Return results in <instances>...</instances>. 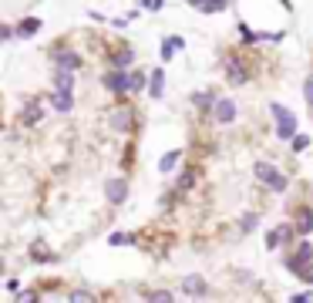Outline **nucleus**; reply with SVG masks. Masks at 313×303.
I'll use <instances>...</instances> for the list:
<instances>
[{
    "mask_svg": "<svg viewBox=\"0 0 313 303\" xmlns=\"http://www.w3.org/2000/svg\"><path fill=\"white\" fill-rule=\"evenodd\" d=\"M256 179L263 185H270V189H286V176L276 165H270V162H259L256 165Z\"/></svg>",
    "mask_w": 313,
    "mask_h": 303,
    "instance_id": "f257e3e1",
    "label": "nucleus"
},
{
    "mask_svg": "<svg viewBox=\"0 0 313 303\" xmlns=\"http://www.w3.org/2000/svg\"><path fill=\"white\" fill-rule=\"evenodd\" d=\"M273 118H276V135H280V138H289L293 132H297V118H293V112H289V108L273 104Z\"/></svg>",
    "mask_w": 313,
    "mask_h": 303,
    "instance_id": "f03ea898",
    "label": "nucleus"
},
{
    "mask_svg": "<svg viewBox=\"0 0 313 303\" xmlns=\"http://www.w3.org/2000/svg\"><path fill=\"white\" fill-rule=\"evenodd\" d=\"M104 88L115 91V95H125L128 91V74H121V68H115L111 74H104Z\"/></svg>",
    "mask_w": 313,
    "mask_h": 303,
    "instance_id": "7ed1b4c3",
    "label": "nucleus"
},
{
    "mask_svg": "<svg viewBox=\"0 0 313 303\" xmlns=\"http://www.w3.org/2000/svg\"><path fill=\"white\" fill-rule=\"evenodd\" d=\"M226 74H229V81H233V84H242V81L249 78V71L242 68V61H239L236 54H229V61H226Z\"/></svg>",
    "mask_w": 313,
    "mask_h": 303,
    "instance_id": "20e7f679",
    "label": "nucleus"
},
{
    "mask_svg": "<svg viewBox=\"0 0 313 303\" xmlns=\"http://www.w3.org/2000/svg\"><path fill=\"white\" fill-rule=\"evenodd\" d=\"M306 263H313V246H306V243H303V246L297 249V256H289V270L300 273Z\"/></svg>",
    "mask_w": 313,
    "mask_h": 303,
    "instance_id": "39448f33",
    "label": "nucleus"
},
{
    "mask_svg": "<svg viewBox=\"0 0 313 303\" xmlns=\"http://www.w3.org/2000/svg\"><path fill=\"white\" fill-rule=\"evenodd\" d=\"M125 196H128V182H125V179H111V182H108V199L125 202Z\"/></svg>",
    "mask_w": 313,
    "mask_h": 303,
    "instance_id": "423d86ee",
    "label": "nucleus"
},
{
    "mask_svg": "<svg viewBox=\"0 0 313 303\" xmlns=\"http://www.w3.org/2000/svg\"><path fill=\"white\" fill-rule=\"evenodd\" d=\"M216 118L222 121V125H226V121H233V118H236V104L229 101V98H222V101H216Z\"/></svg>",
    "mask_w": 313,
    "mask_h": 303,
    "instance_id": "0eeeda50",
    "label": "nucleus"
},
{
    "mask_svg": "<svg viewBox=\"0 0 313 303\" xmlns=\"http://www.w3.org/2000/svg\"><path fill=\"white\" fill-rule=\"evenodd\" d=\"M40 31V20L37 17H24V20H20V24H17V37H31V34H37Z\"/></svg>",
    "mask_w": 313,
    "mask_h": 303,
    "instance_id": "6e6552de",
    "label": "nucleus"
},
{
    "mask_svg": "<svg viewBox=\"0 0 313 303\" xmlns=\"http://www.w3.org/2000/svg\"><path fill=\"white\" fill-rule=\"evenodd\" d=\"M148 95L152 98H162V88H165V71H152V81H148Z\"/></svg>",
    "mask_w": 313,
    "mask_h": 303,
    "instance_id": "1a4fd4ad",
    "label": "nucleus"
},
{
    "mask_svg": "<svg viewBox=\"0 0 313 303\" xmlns=\"http://www.w3.org/2000/svg\"><path fill=\"white\" fill-rule=\"evenodd\" d=\"M57 64H61L64 71H78V68H81V57H78V54H71V51H64V54L57 57Z\"/></svg>",
    "mask_w": 313,
    "mask_h": 303,
    "instance_id": "9d476101",
    "label": "nucleus"
},
{
    "mask_svg": "<svg viewBox=\"0 0 313 303\" xmlns=\"http://www.w3.org/2000/svg\"><path fill=\"white\" fill-rule=\"evenodd\" d=\"M286 240H289V229L283 226V229H273L270 236H266V246L273 249V246H280V243H286Z\"/></svg>",
    "mask_w": 313,
    "mask_h": 303,
    "instance_id": "9b49d317",
    "label": "nucleus"
},
{
    "mask_svg": "<svg viewBox=\"0 0 313 303\" xmlns=\"http://www.w3.org/2000/svg\"><path fill=\"white\" fill-rule=\"evenodd\" d=\"M111 121H115V128H131V112L128 108H118V112L111 115Z\"/></svg>",
    "mask_w": 313,
    "mask_h": 303,
    "instance_id": "f8f14e48",
    "label": "nucleus"
},
{
    "mask_svg": "<svg viewBox=\"0 0 313 303\" xmlns=\"http://www.w3.org/2000/svg\"><path fill=\"white\" fill-rule=\"evenodd\" d=\"M131 57H135V54H131V48H121L118 54H115V68H121V71H125V68L131 64Z\"/></svg>",
    "mask_w": 313,
    "mask_h": 303,
    "instance_id": "ddd939ff",
    "label": "nucleus"
},
{
    "mask_svg": "<svg viewBox=\"0 0 313 303\" xmlns=\"http://www.w3.org/2000/svg\"><path fill=\"white\" fill-rule=\"evenodd\" d=\"M310 229H313V215L303 209V212H300V219H297V232H303V236H306Z\"/></svg>",
    "mask_w": 313,
    "mask_h": 303,
    "instance_id": "4468645a",
    "label": "nucleus"
},
{
    "mask_svg": "<svg viewBox=\"0 0 313 303\" xmlns=\"http://www.w3.org/2000/svg\"><path fill=\"white\" fill-rule=\"evenodd\" d=\"M31 256L37 259V263H54V259H57V256H54V253H48L44 246H34V249H31Z\"/></svg>",
    "mask_w": 313,
    "mask_h": 303,
    "instance_id": "2eb2a0df",
    "label": "nucleus"
},
{
    "mask_svg": "<svg viewBox=\"0 0 313 303\" xmlns=\"http://www.w3.org/2000/svg\"><path fill=\"white\" fill-rule=\"evenodd\" d=\"M192 185H195V168H185V172H182V179H178V192L192 189Z\"/></svg>",
    "mask_w": 313,
    "mask_h": 303,
    "instance_id": "dca6fc26",
    "label": "nucleus"
},
{
    "mask_svg": "<svg viewBox=\"0 0 313 303\" xmlns=\"http://www.w3.org/2000/svg\"><path fill=\"white\" fill-rule=\"evenodd\" d=\"M185 293H206V283L199 276H189L185 279Z\"/></svg>",
    "mask_w": 313,
    "mask_h": 303,
    "instance_id": "f3484780",
    "label": "nucleus"
},
{
    "mask_svg": "<svg viewBox=\"0 0 313 303\" xmlns=\"http://www.w3.org/2000/svg\"><path fill=\"white\" fill-rule=\"evenodd\" d=\"M175 162H178V152H169V155H162L159 168H162V172H169V168H175Z\"/></svg>",
    "mask_w": 313,
    "mask_h": 303,
    "instance_id": "a211bd4d",
    "label": "nucleus"
},
{
    "mask_svg": "<svg viewBox=\"0 0 313 303\" xmlns=\"http://www.w3.org/2000/svg\"><path fill=\"white\" fill-rule=\"evenodd\" d=\"M37 121H40V108L34 104V108H27V112H24V125H37Z\"/></svg>",
    "mask_w": 313,
    "mask_h": 303,
    "instance_id": "6ab92c4d",
    "label": "nucleus"
},
{
    "mask_svg": "<svg viewBox=\"0 0 313 303\" xmlns=\"http://www.w3.org/2000/svg\"><path fill=\"white\" fill-rule=\"evenodd\" d=\"M289 138H293V152H303L306 145H310V138H306V135H289Z\"/></svg>",
    "mask_w": 313,
    "mask_h": 303,
    "instance_id": "aec40b11",
    "label": "nucleus"
},
{
    "mask_svg": "<svg viewBox=\"0 0 313 303\" xmlns=\"http://www.w3.org/2000/svg\"><path fill=\"white\" fill-rule=\"evenodd\" d=\"M242 229H246V232L256 229V215H246V219H242Z\"/></svg>",
    "mask_w": 313,
    "mask_h": 303,
    "instance_id": "412c9836",
    "label": "nucleus"
},
{
    "mask_svg": "<svg viewBox=\"0 0 313 303\" xmlns=\"http://www.w3.org/2000/svg\"><path fill=\"white\" fill-rule=\"evenodd\" d=\"M111 243H115V246H121V243H131V236H125V232H115Z\"/></svg>",
    "mask_w": 313,
    "mask_h": 303,
    "instance_id": "4be33fe9",
    "label": "nucleus"
},
{
    "mask_svg": "<svg viewBox=\"0 0 313 303\" xmlns=\"http://www.w3.org/2000/svg\"><path fill=\"white\" fill-rule=\"evenodd\" d=\"M300 276H303V279H306V283H313V266H310V263H306V266H303V270H300Z\"/></svg>",
    "mask_w": 313,
    "mask_h": 303,
    "instance_id": "5701e85b",
    "label": "nucleus"
},
{
    "mask_svg": "<svg viewBox=\"0 0 313 303\" xmlns=\"http://www.w3.org/2000/svg\"><path fill=\"white\" fill-rule=\"evenodd\" d=\"M172 51H175V48H172L169 40H165V44H162V57H165V61H172Z\"/></svg>",
    "mask_w": 313,
    "mask_h": 303,
    "instance_id": "b1692460",
    "label": "nucleus"
},
{
    "mask_svg": "<svg viewBox=\"0 0 313 303\" xmlns=\"http://www.w3.org/2000/svg\"><path fill=\"white\" fill-rule=\"evenodd\" d=\"M148 296H152V300H172L169 290H159V293H148Z\"/></svg>",
    "mask_w": 313,
    "mask_h": 303,
    "instance_id": "393cba45",
    "label": "nucleus"
},
{
    "mask_svg": "<svg viewBox=\"0 0 313 303\" xmlns=\"http://www.w3.org/2000/svg\"><path fill=\"white\" fill-rule=\"evenodd\" d=\"M306 101H310V104H313V78H310V81H306Z\"/></svg>",
    "mask_w": 313,
    "mask_h": 303,
    "instance_id": "a878e982",
    "label": "nucleus"
},
{
    "mask_svg": "<svg viewBox=\"0 0 313 303\" xmlns=\"http://www.w3.org/2000/svg\"><path fill=\"white\" fill-rule=\"evenodd\" d=\"M145 7H148V10H159V7H162V0H145Z\"/></svg>",
    "mask_w": 313,
    "mask_h": 303,
    "instance_id": "bb28decb",
    "label": "nucleus"
},
{
    "mask_svg": "<svg viewBox=\"0 0 313 303\" xmlns=\"http://www.w3.org/2000/svg\"><path fill=\"white\" fill-rule=\"evenodd\" d=\"M10 34H14L10 27H4V24H0V40H4V37H10Z\"/></svg>",
    "mask_w": 313,
    "mask_h": 303,
    "instance_id": "cd10ccee",
    "label": "nucleus"
},
{
    "mask_svg": "<svg viewBox=\"0 0 313 303\" xmlns=\"http://www.w3.org/2000/svg\"><path fill=\"white\" fill-rule=\"evenodd\" d=\"M189 4H195V7H202V0H189Z\"/></svg>",
    "mask_w": 313,
    "mask_h": 303,
    "instance_id": "c85d7f7f",
    "label": "nucleus"
}]
</instances>
